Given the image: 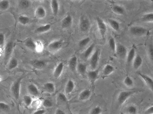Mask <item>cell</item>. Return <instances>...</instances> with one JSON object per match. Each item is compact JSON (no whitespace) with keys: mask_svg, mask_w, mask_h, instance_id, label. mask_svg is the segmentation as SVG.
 Segmentation results:
<instances>
[{"mask_svg":"<svg viewBox=\"0 0 153 114\" xmlns=\"http://www.w3.org/2000/svg\"><path fill=\"white\" fill-rule=\"evenodd\" d=\"M23 101L26 107H29L31 106L33 102V99L31 96L29 95H25L23 97Z\"/></svg>","mask_w":153,"mask_h":114,"instance_id":"obj_34","label":"cell"},{"mask_svg":"<svg viewBox=\"0 0 153 114\" xmlns=\"http://www.w3.org/2000/svg\"><path fill=\"white\" fill-rule=\"evenodd\" d=\"M124 83L126 87L130 88L133 86L134 82L132 79L129 76H127L124 80Z\"/></svg>","mask_w":153,"mask_h":114,"instance_id":"obj_36","label":"cell"},{"mask_svg":"<svg viewBox=\"0 0 153 114\" xmlns=\"http://www.w3.org/2000/svg\"><path fill=\"white\" fill-rule=\"evenodd\" d=\"M46 16V11L43 7L39 6L37 8L35 12V17L37 19L44 18Z\"/></svg>","mask_w":153,"mask_h":114,"instance_id":"obj_11","label":"cell"},{"mask_svg":"<svg viewBox=\"0 0 153 114\" xmlns=\"http://www.w3.org/2000/svg\"><path fill=\"white\" fill-rule=\"evenodd\" d=\"M94 48V44L92 43L91 45L89 46L87 49L85 51L84 53V57L86 59H87L91 54L92 52L93 51Z\"/></svg>","mask_w":153,"mask_h":114,"instance_id":"obj_37","label":"cell"},{"mask_svg":"<svg viewBox=\"0 0 153 114\" xmlns=\"http://www.w3.org/2000/svg\"><path fill=\"white\" fill-rule=\"evenodd\" d=\"M5 35L3 33H0V47H3L5 43Z\"/></svg>","mask_w":153,"mask_h":114,"instance_id":"obj_45","label":"cell"},{"mask_svg":"<svg viewBox=\"0 0 153 114\" xmlns=\"http://www.w3.org/2000/svg\"><path fill=\"white\" fill-rule=\"evenodd\" d=\"M31 5V2L28 0H21L18 3L20 7L22 9L28 8Z\"/></svg>","mask_w":153,"mask_h":114,"instance_id":"obj_33","label":"cell"},{"mask_svg":"<svg viewBox=\"0 0 153 114\" xmlns=\"http://www.w3.org/2000/svg\"><path fill=\"white\" fill-rule=\"evenodd\" d=\"M77 64V58L76 56L72 57L69 62V67L70 70L75 71L76 69Z\"/></svg>","mask_w":153,"mask_h":114,"instance_id":"obj_24","label":"cell"},{"mask_svg":"<svg viewBox=\"0 0 153 114\" xmlns=\"http://www.w3.org/2000/svg\"><path fill=\"white\" fill-rule=\"evenodd\" d=\"M137 92V90H124L121 91L118 94L117 98L118 104L120 105H122L131 96Z\"/></svg>","mask_w":153,"mask_h":114,"instance_id":"obj_2","label":"cell"},{"mask_svg":"<svg viewBox=\"0 0 153 114\" xmlns=\"http://www.w3.org/2000/svg\"><path fill=\"white\" fill-rule=\"evenodd\" d=\"M96 21L98 29L102 37L104 39L105 37L107 31V28L104 22L100 18H96Z\"/></svg>","mask_w":153,"mask_h":114,"instance_id":"obj_6","label":"cell"},{"mask_svg":"<svg viewBox=\"0 0 153 114\" xmlns=\"http://www.w3.org/2000/svg\"><path fill=\"white\" fill-rule=\"evenodd\" d=\"M31 64L33 67L40 70L44 69L46 65L45 61L42 60H33L31 62Z\"/></svg>","mask_w":153,"mask_h":114,"instance_id":"obj_16","label":"cell"},{"mask_svg":"<svg viewBox=\"0 0 153 114\" xmlns=\"http://www.w3.org/2000/svg\"><path fill=\"white\" fill-rule=\"evenodd\" d=\"M130 31L131 34L137 36H141L146 34L147 30L142 27L135 26L130 28Z\"/></svg>","mask_w":153,"mask_h":114,"instance_id":"obj_5","label":"cell"},{"mask_svg":"<svg viewBox=\"0 0 153 114\" xmlns=\"http://www.w3.org/2000/svg\"><path fill=\"white\" fill-rule=\"evenodd\" d=\"M75 88L74 83L72 80H69L67 82L65 88L66 94L69 95L73 92Z\"/></svg>","mask_w":153,"mask_h":114,"instance_id":"obj_17","label":"cell"},{"mask_svg":"<svg viewBox=\"0 0 153 114\" xmlns=\"http://www.w3.org/2000/svg\"><path fill=\"white\" fill-rule=\"evenodd\" d=\"M42 105L45 108H50L53 107V104L52 100L50 99H45L42 102Z\"/></svg>","mask_w":153,"mask_h":114,"instance_id":"obj_43","label":"cell"},{"mask_svg":"<svg viewBox=\"0 0 153 114\" xmlns=\"http://www.w3.org/2000/svg\"><path fill=\"white\" fill-rule=\"evenodd\" d=\"M91 90L85 89L81 91L79 94V99L80 101H84L88 100L91 96Z\"/></svg>","mask_w":153,"mask_h":114,"instance_id":"obj_10","label":"cell"},{"mask_svg":"<svg viewBox=\"0 0 153 114\" xmlns=\"http://www.w3.org/2000/svg\"><path fill=\"white\" fill-rule=\"evenodd\" d=\"M18 65V61L16 58H12L9 60L8 64V69L10 70H12L15 69L17 67Z\"/></svg>","mask_w":153,"mask_h":114,"instance_id":"obj_28","label":"cell"},{"mask_svg":"<svg viewBox=\"0 0 153 114\" xmlns=\"http://www.w3.org/2000/svg\"><path fill=\"white\" fill-rule=\"evenodd\" d=\"M99 53V50H97L92 56L91 59H90V65L93 70H95L98 65Z\"/></svg>","mask_w":153,"mask_h":114,"instance_id":"obj_8","label":"cell"},{"mask_svg":"<svg viewBox=\"0 0 153 114\" xmlns=\"http://www.w3.org/2000/svg\"><path fill=\"white\" fill-rule=\"evenodd\" d=\"M135 54H136V52H135V49L134 48L131 49L129 51L127 58V62L128 64H130L133 61L135 58Z\"/></svg>","mask_w":153,"mask_h":114,"instance_id":"obj_29","label":"cell"},{"mask_svg":"<svg viewBox=\"0 0 153 114\" xmlns=\"http://www.w3.org/2000/svg\"><path fill=\"white\" fill-rule=\"evenodd\" d=\"M90 23L88 19H83L80 23V29L82 32H86L89 30Z\"/></svg>","mask_w":153,"mask_h":114,"instance_id":"obj_20","label":"cell"},{"mask_svg":"<svg viewBox=\"0 0 153 114\" xmlns=\"http://www.w3.org/2000/svg\"><path fill=\"white\" fill-rule=\"evenodd\" d=\"M55 114H66V113L62 109H57L56 110Z\"/></svg>","mask_w":153,"mask_h":114,"instance_id":"obj_49","label":"cell"},{"mask_svg":"<svg viewBox=\"0 0 153 114\" xmlns=\"http://www.w3.org/2000/svg\"><path fill=\"white\" fill-rule=\"evenodd\" d=\"M138 75L143 80L146 86L148 87V88L152 92L153 90V80L149 76L145 74L141 73L138 72Z\"/></svg>","mask_w":153,"mask_h":114,"instance_id":"obj_7","label":"cell"},{"mask_svg":"<svg viewBox=\"0 0 153 114\" xmlns=\"http://www.w3.org/2000/svg\"><path fill=\"white\" fill-rule=\"evenodd\" d=\"M43 89L46 92L49 94H53L55 90V86L52 82H47L43 86Z\"/></svg>","mask_w":153,"mask_h":114,"instance_id":"obj_15","label":"cell"},{"mask_svg":"<svg viewBox=\"0 0 153 114\" xmlns=\"http://www.w3.org/2000/svg\"><path fill=\"white\" fill-rule=\"evenodd\" d=\"M153 46L152 45H150L149 49H148V54L150 58L152 61H153Z\"/></svg>","mask_w":153,"mask_h":114,"instance_id":"obj_46","label":"cell"},{"mask_svg":"<svg viewBox=\"0 0 153 114\" xmlns=\"http://www.w3.org/2000/svg\"><path fill=\"white\" fill-rule=\"evenodd\" d=\"M51 25L50 24H46L44 25H41L38 27L36 30L35 32L36 33H45L50 31L51 28Z\"/></svg>","mask_w":153,"mask_h":114,"instance_id":"obj_23","label":"cell"},{"mask_svg":"<svg viewBox=\"0 0 153 114\" xmlns=\"http://www.w3.org/2000/svg\"><path fill=\"white\" fill-rule=\"evenodd\" d=\"M116 52L118 57L122 59H124L126 58L127 55V49L122 45L119 44L117 46L116 49Z\"/></svg>","mask_w":153,"mask_h":114,"instance_id":"obj_12","label":"cell"},{"mask_svg":"<svg viewBox=\"0 0 153 114\" xmlns=\"http://www.w3.org/2000/svg\"><path fill=\"white\" fill-rule=\"evenodd\" d=\"M142 19L143 22H152L153 20V13H150L145 14L143 17Z\"/></svg>","mask_w":153,"mask_h":114,"instance_id":"obj_39","label":"cell"},{"mask_svg":"<svg viewBox=\"0 0 153 114\" xmlns=\"http://www.w3.org/2000/svg\"><path fill=\"white\" fill-rule=\"evenodd\" d=\"M10 109V106L5 103L3 102H0V110L7 111Z\"/></svg>","mask_w":153,"mask_h":114,"instance_id":"obj_44","label":"cell"},{"mask_svg":"<svg viewBox=\"0 0 153 114\" xmlns=\"http://www.w3.org/2000/svg\"><path fill=\"white\" fill-rule=\"evenodd\" d=\"M51 9L53 15L55 16L58 13L59 11V3L57 0H52L50 3Z\"/></svg>","mask_w":153,"mask_h":114,"instance_id":"obj_21","label":"cell"},{"mask_svg":"<svg viewBox=\"0 0 153 114\" xmlns=\"http://www.w3.org/2000/svg\"><path fill=\"white\" fill-rule=\"evenodd\" d=\"M57 99L58 101L62 103H66L68 101L66 96L63 93L60 92L58 94Z\"/></svg>","mask_w":153,"mask_h":114,"instance_id":"obj_40","label":"cell"},{"mask_svg":"<svg viewBox=\"0 0 153 114\" xmlns=\"http://www.w3.org/2000/svg\"><path fill=\"white\" fill-rule=\"evenodd\" d=\"M23 78V77H21L17 79L12 84L11 86V91L12 94L14 99L16 100H18L20 98L21 81Z\"/></svg>","mask_w":153,"mask_h":114,"instance_id":"obj_1","label":"cell"},{"mask_svg":"<svg viewBox=\"0 0 153 114\" xmlns=\"http://www.w3.org/2000/svg\"><path fill=\"white\" fill-rule=\"evenodd\" d=\"M63 42L61 40H57L51 42L48 46V49L50 52H55L62 48Z\"/></svg>","mask_w":153,"mask_h":114,"instance_id":"obj_4","label":"cell"},{"mask_svg":"<svg viewBox=\"0 0 153 114\" xmlns=\"http://www.w3.org/2000/svg\"><path fill=\"white\" fill-rule=\"evenodd\" d=\"M133 61V67L134 69L136 70H138L142 64L143 60L141 57L139 55H138L135 57Z\"/></svg>","mask_w":153,"mask_h":114,"instance_id":"obj_25","label":"cell"},{"mask_svg":"<svg viewBox=\"0 0 153 114\" xmlns=\"http://www.w3.org/2000/svg\"><path fill=\"white\" fill-rule=\"evenodd\" d=\"M108 22L109 25L115 31H117L120 29V24L117 21L113 19H108Z\"/></svg>","mask_w":153,"mask_h":114,"instance_id":"obj_30","label":"cell"},{"mask_svg":"<svg viewBox=\"0 0 153 114\" xmlns=\"http://www.w3.org/2000/svg\"><path fill=\"white\" fill-rule=\"evenodd\" d=\"M13 43L12 41H9L5 45L4 54V62L6 64L10 60L11 56L13 52Z\"/></svg>","mask_w":153,"mask_h":114,"instance_id":"obj_3","label":"cell"},{"mask_svg":"<svg viewBox=\"0 0 153 114\" xmlns=\"http://www.w3.org/2000/svg\"><path fill=\"white\" fill-rule=\"evenodd\" d=\"M146 114H153V106H151L147 108L145 111Z\"/></svg>","mask_w":153,"mask_h":114,"instance_id":"obj_47","label":"cell"},{"mask_svg":"<svg viewBox=\"0 0 153 114\" xmlns=\"http://www.w3.org/2000/svg\"><path fill=\"white\" fill-rule=\"evenodd\" d=\"M24 44L25 46L30 50L33 51L36 50L37 45L31 38H28L25 40L24 42Z\"/></svg>","mask_w":153,"mask_h":114,"instance_id":"obj_19","label":"cell"},{"mask_svg":"<svg viewBox=\"0 0 153 114\" xmlns=\"http://www.w3.org/2000/svg\"><path fill=\"white\" fill-rule=\"evenodd\" d=\"M18 21L22 25H25L29 23L30 19L28 16L20 15L18 17Z\"/></svg>","mask_w":153,"mask_h":114,"instance_id":"obj_32","label":"cell"},{"mask_svg":"<svg viewBox=\"0 0 153 114\" xmlns=\"http://www.w3.org/2000/svg\"><path fill=\"white\" fill-rule=\"evenodd\" d=\"M102 112V109L99 106H96L90 110L89 114H101Z\"/></svg>","mask_w":153,"mask_h":114,"instance_id":"obj_38","label":"cell"},{"mask_svg":"<svg viewBox=\"0 0 153 114\" xmlns=\"http://www.w3.org/2000/svg\"><path fill=\"white\" fill-rule=\"evenodd\" d=\"M90 41V38L89 37L83 39L79 42V46L81 47V48H84L89 43Z\"/></svg>","mask_w":153,"mask_h":114,"instance_id":"obj_41","label":"cell"},{"mask_svg":"<svg viewBox=\"0 0 153 114\" xmlns=\"http://www.w3.org/2000/svg\"><path fill=\"white\" fill-rule=\"evenodd\" d=\"M114 71V68L110 64H107L104 68L102 74L105 77H107L111 75Z\"/></svg>","mask_w":153,"mask_h":114,"instance_id":"obj_26","label":"cell"},{"mask_svg":"<svg viewBox=\"0 0 153 114\" xmlns=\"http://www.w3.org/2000/svg\"><path fill=\"white\" fill-rule=\"evenodd\" d=\"M10 2L7 0H3L0 1V9L2 10H6L9 8Z\"/></svg>","mask_w":153,"mask_h":114,"instance_id":"obj_35","label":"cell"},{"mask_svg":"<svg viewBox=\"0 0 153 114\" xmlns=\"http://www.w3.org/2000/svg\"><path fill=\"white\" fill-rule=\"evenodd\" d=\"M109 45L111 51L113 52L116 51V43L113 37H111L109 39Z\"/></svg>","mask_w":153,"mask_h":114,"instance_id":"obj_42","label":"cell"},{"mask_svg":"<svg viewBox=\"0 0 153 114\" xmlns=\"http://www.w3.org/2000/svg\"><path fill=\"white\" fill-rule=\"evenodd\" d=\"M72 16L69 14L66 16L62 20L61 22V26L63 29H67L70 27L72 25Z\"/></svg>","mask_w":153,"mask_h":114,"instance_id":"obj_13","label":"cell"},{"mask_svg":"<svg viewBox=\"0 0 153 114\" xmlns=\"http://www.w3.org/2000/svg\"><path fill=\"white\" fill-rule=\"evenodd\" d=\"M76 69L79 74L83 75H84L86 73L87 70V64L82 63H79L77 66Z\"/></svg>","mask_w":153,"mask_h":114,"instance_id":"obj_27","label":"cell"},{"mask_svg":"<svg viewBox=\"0 0 153 114\" xmlns=\"http://www.w3.org/2000/svg\"><path fill=\"white\" fill-rule=\"evenodd\" d=\"M99 70H93L89 71L88 73L87 76L88 79L92 83H94L96 80L98 79L99 76Z\"/></svg>","mask_w":153,"mask_h":114,"instance_id":"obj_18","label":"cell"},{"mask_svg":"<svg viewBox=\"0 0 153 114\" xmlns=\"http://www.w3.org/2000/svg\"><path fill=\"white\" fill-rule=\"evenodd\" d=\"M112 10L114 13L119 15H122L125 13L124 9V8L119 5H114L113 7Z\"/></svg>","mask_w":153,"mask_h":114,"instance_id":"obj_31","label":"cell"},{"mask_svg":"<svg viewBox=\"0 0 153 114\" xmlns=\"http://www.w3.org/2000/svg\"><path fill=\"white\" fill-rule=\"evenodd\" d=\"M138 112L137 107L133 105L127 106L124 110L125 114H138Z\"/></svg>","mask_w":153,"mask_h":114,"instance_id":"obj_22","label":"cell"},{"mask_svg":"<svg viewBox=\"0 0 153 114\" xmlns=\"http://www.w3.org/2000/svg\"><path fill=\"white\" fill-rule=\"evenodd\" d=\"M29 94L33 97H37L40 95V92L38 87L33 83L29 84L27 86Z\"/></svg>","mask_w":153,"mask_h":114,"instance_id":"obj_9","label":"cell"},{"mask_svg":"<svg viewBox=\"0 0 153 114\" xmlns=\"http://www.w3.org/2000/svg\"><path fill=\"white\" fill-rule=\"evenodd\" d=\"M46 111L44 109H39L33 112L32 114H44L45 113Z\"/></svg>","mask_w":153,"mask_h":114,"instance_id":"obj_48","label":"cell"},{"mask_svg":"<svg viewBox=\"0 0 153 114\" xmlns=\"http://www.w3.org/2000/svg\"><path fill=\"white\" fill-rule=\"evenodd\" d=\"M64 64L63 62H60L56 67L53 72V75L55 79H57L60 77L63 71Z\"/></svg>","mask_w":153,"mask_h":114,"instance_id":"obj_14","label":"cell"}]
</instances>
